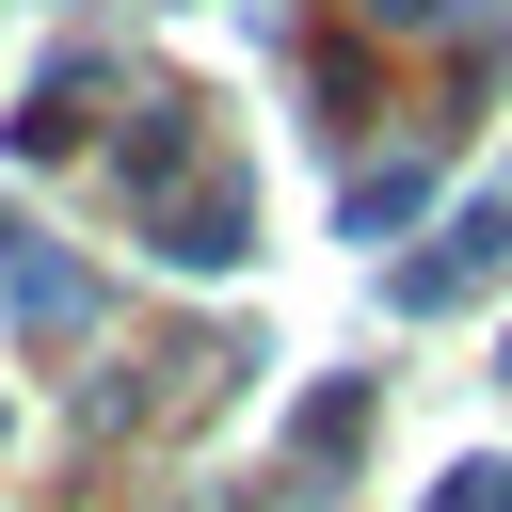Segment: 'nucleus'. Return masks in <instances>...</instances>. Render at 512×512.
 I'll use <instances>...</instances> for the list:
<instances>
[{"instance_id": "f257e3e1", "label": "nucleus", "mask_w": 512, "mask_h": 512, "mask_svg": "<svg viewBox=\"0 0 512 512\" xmlns=\"http://www.w3.org/2000/svg\"><path fill=\"white\" fill-rule=\"evenodd\" d=\"M496 256H512V192H480V208H464V224H448V256H432V272H416V304H464V288H480V272H496Z\"/></svg>"}, {"instance_id": "f03ea898", "label": "nucleus", "mask_w": 512, "mask_h": 512, "mask_svg": "<svg viewBox=\"0 0 512 512\" xmlns=\"http://www.w3.org/2000/svg\"><path fill=\"white\" fill-rule=\"evenodd\" d=\"M432 512H512V464H464V480H448Z\"/></svg>"}]
</instances>
